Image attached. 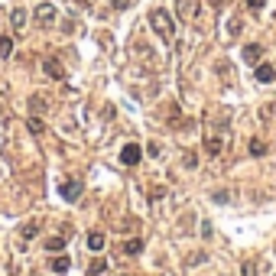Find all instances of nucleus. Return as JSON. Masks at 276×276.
<instances>
[{
	"label": "nucleus",
	"instance_id": "6e6552de",
	"mask_svg": "<svg viewBox=\"0 0 276 276\" xmlns=\"http://www.w3.org/2000/svg\"><path fill=\"white\" fill-rule=\"evenodd\" d=\"M260 56H263V46H260V42L244 46V62H260Z\"/></svg>",
	"mask_w": 276,
	"mask_h": 276
},
{
	"label": "nucleus",
	"instance_id": "1a4fd4ad",
	"mask_svg": "<svg viewBox=\"0 0 276 276\" xmlns=\"http://www.w3.org/2000/svg\"><path fill=\"white\" fill-rule=\"evenodd\" d=\"M26 127H30L33 137H42V130H46V123L39 120V114H30V120H26Z\"/></svg>",
	"mask_w": 276,
	"mask_h": 276
},
{
	"label": "nucleus",
	"instance_id": "f257e3e1",
	"mask_svg": "<svg viewBox=\"0 0 276 276\" xmlns=\"http://www.w3.org/2000/svg\"><path fill=\"white\" fill-rule=\"evenodd\" d=\"M149 26L159 33V39H163V42L175 39V23H172V16H169V10H153V13H149Z\"/></svg>",
	"mask_w": 276,
	"mask_h": 276
},
{
	"label": "nucleus",
	"instance_id": "dca6fc26",
	"mask_svg": "<svg viewBox=\"0 0 276 276\" xmlns=\"http://www.w3.org/2000/svg\"><path fill=\"white\" fill-rule=\"evenodd\" d=\"M266 149L270 146H266L263 140H250V156H266Z\"/></svg>",
	"mask_w": 276,
	"mask_h": 276
},
{
	"label": "nucleus",
	"instance_id": "9b49d317",
	"mask_svg": "<svg viewBox=\"0 0 276 276\" xmlns=\"http://www.w3.org/2000/svg\"><path fill=\"white\" fill-rule=\"evenodd\" d=\"M140 250H143V240H140V237H130L127 244H123V254H127V257H137Z\"/></svg>",
	"mask_w": 276,
	"mask_h": 276
},
{
	"label": "nucleus",
	"instance_id": "4be33fe9",
	"mask_svg": "<svg viewBox=\"0 0 276 276\" xmlns=\"http://www.w3.org/2000/svg\"><path fill=\"white\" fill-rule=\"evenodd\" d=\"M146 153L149 156H159V143H146Z\"/></svg>",
	"mask_w": 276,
	"mask_h": 276
},
{
	"label": "nucleus",
	"instance_id": "7ed1b4c3",
	"mask_svg": "<svg viewBox=\"0 0 276 276\" xmlns=\"http://www.w3.org/2000/svg\"><path fill=\"white\" fill-rule=\"evenodd\" d=\"M140 159H143V149H140L137 143H127V146L120 149V163L123 166H137Z\"/></svg>",
	"mask_w": 276,
	"mask_h": 276
},
{
	"label": "nucleus",
	"instance_id": "39448f33",
	"mask_svg": "<svg viewBox=\"0 0 276 276\" xmlns=\"http://www.w3.org/2000/svg\"><path fill=\"white\" fill-rule=\"evenodd\" d=\"M254 75H257V82H260V85H273L276 82V68L270 65V62H260Z\"/></svg>",
	"mask_w": 276,
	"mask_h": 276
},
{
	"label": "nucleus",
	"instance_id": "f8f14e48",
	"mask_svg": "<svg viewBox=\"0 0 276 276\" xmlns=\"http://www.w3.org/2000/svg\"><path fill=\"white\" fill-rule=\"evenodd\" d=\"M10 26H13V30H16V33H20V30H23V26H26V10H20V7H16V10L10 13Z\"/></svg>",
	"mask_w": 276,
	"mask_h": 276
},
{
	"label": "nucleus",
	"instance_id": "a211bd4d",
	"mask_svg": "<svg viewBox=\"0 0 276 276\" xmlns=\"http://www.w3.org/2000/svg\"><path fill=\"white\" fill-rule=\"evenodd\" d=\"M13 52V39L10 36H0V59H7Z\"/></svg>",
	"mask_w": 276,
	"mask_h": 276
},
{
	"label": "nucleus",
	"instance_id": "412c9836",
	"mask_svg": "<svg viewBox=\"0 0 276 276\" xmlns=\"http://www.w3.org/2000/svg\"><path fill=\"white\" fill-rule=\"evenodd\" d=\"M263 4H266V0H247V7H250V10H263Z\"/></svg>",
	"mask_w": 276,
	"mask_h": 276
},
{
	"label": "nucleus",
	"instance_id": "423d86ee",
	"mask_svg": "<svg viewBox=\"0 0 276 276\" xmlns=\"http://www.w3.org/2000/svg\"><path fill=\"white\" fill-rule=\"evenodd\" d=\"M42 68H46V75L56 78V82H62V78H65V68H62L59 59H46V62H42Z\"/></svg>",
	"mask_w": 276,
	"mask_h": 276
},
{
	"label": "nucleus",
	"instance_id": "6ab92c4d",
	"mask_svg": "<svg viewBox=\"0 0 276 276\" xmlns=\"http://www.w3.org/2000/svg\"><path fill=\"white\" fill-rule=\"evenodd\" d=\"M108 270V260H91V266H88V276H97Z\"/></svg>",
	"mask_w": 276,
	"mask_h": 276
},
{
	"label": "nucleus",
	"instance_id": "aec40b11",
	"mask_svg": "<svg viewBox=\"0 0 276 276\" xmlns=\"http://www.w3.org/2000/svg\"><path fill=\"white\" fill-rule=\"evenodd\" d=\"M111 7H114V10H127L130 0H111Z\"/></svg>",
	"mask_w": 276,
	"mask_h": 276
},
{
	"label": "nucleus",
	"instance_id": "2eb2a0df",
	"mask_svg": "<svg viewBox=\"0 0 276 276\" xmlns=\"http://www.w3.org/2000/svg\"><path fill=\"white\" fill-rule=\"evenodd\" d=\"M46 108H49V104L42 101L39 94H33V97H30V111H33V114H46Z\"/></svg>",
	"mask_w": 276,
	"mask_h": 276
},
{
	"label": "nucleus",
	"instance_id": "f3484780",
	"mask_svg": "<svg viewBox=\"0 0 276 276\" xmlns=\"http://www.w3.org/2000/svg\"><path fill=\"white\" fill-rule=\"evenodd\" d=\"M42 247H46V250H56V254H59V250H65V240H62V237H49Z\"/></svg>",
	"mask_w": 276,
	"mask_h": 276
},
{
	"label": "nucleus",
	"instance_id": "4468645a",
	"mask_svg": "<svg viewBox=\"0 0 276 276\" xmlns=\"http://www.w3.org/2000/svg\"><path fill=\"white\" fill-rule=\"evenodd\" d=\"M20 234H23L26 240H33V237H36V234H39V224H36V221H26V224L20 228Z\"/></svg>",
	"mask_w": 276,
	"mask_h": 276
},
{
	"label": "nucleus",
	"instance_id": "ddd939ff",
	"mask_svg": "<svg viewBox=\"0 0 276 276\" xmlns=\"http://www.w3.org/2000/svg\"><path fill=\"white\" fill-rule=\"evenodd\" d=\"M68 266H72V260L68 257H52V273H68Z\"/></svg>",
	"mask_w": 276,
	"mask_h": 276
},
{
	"label": "nucleus",
	"instance_id": "f03ea898",
	"mask_svg": "<svg viewBox=\"0 0 276 276\" xmlns=\"http://www.w3.org/2000/svg\"><path fill=\"white\" fill-rule=\"evenodd\" d=\"M33 16H36V23H39V26H52V23H56V16H59V10H56L52 4H39Z\"/></svg>",
	"mask_w": 276,
	"mask_h": 276
},
{
	"label": "nucleus",
	"instance_id": "5701e85b",
	"mask_svg": "<svg viewBox=\"0 0 276 276\" xmlns=\"http://www.w3.org/2000/svg\"><path fill=\"white\" fill-rule=\"evenodd\" d=\"M179 7H182V13H185V16L192 13V4H189V0H179Z\"/></svg>",
	"mask_w": 276,
	"mask_h": 276
},
{
	"label": "nucleus",
	"instance_id": "0eeeda50",
	"mask_svg": "<svg viewBox=\"0 0 276 276\" xmlns=\"http://www.w3.org/2000/svg\"><path fill=\"white\" fill-rule=\"evenodd\" d=\"M221 146H224V140H221L218 133H208V137H205V153H208V156H218Z\"/></svg>",
	"mask_w": 276,
	"mask_h": 276
},
{
	"label": "nucleus",
	"instance_id": "9d476101",
	"mask_svg": "<svg viewBox=\"0 0 276 276\" xmlns=\"http://www.w3.org/2000/svg\"><path fill=\"white\" fill-rule=\"evenodd\" d=\"M88 250H104V234L101 231H91V234H88Z\"/></svg>",
	"mask_w": 276,
	"mask_h": 276
},
{
	"label": "nucleus",
	"instance_id": "20e7f679",
	"mask_svg": "<svg viewBox=\"0 0 276 276\" xmlns=\"http://www.w3.org/2000/svg\"><path fill=\"white\" fill-rule=\"evenodd\" d=\"M59 192H62L65 202H78V195H82V179H65Z\"/></svg>",
	"mask_w": 276,
	"mask_h": 276
}]
</instances>
